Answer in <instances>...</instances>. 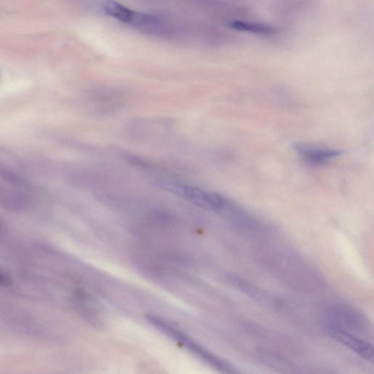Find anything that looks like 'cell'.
I'll return each instance as SVG.
<instances>
[{
  "instance_id": "obj_4",
  "label": "cell",
  "mask_w": 374,
  "mask_h": 374,
  "mask_svg": "<svg viewBox=\"0 0 374 374\" xmlns=\"http://www.w3.org/2000/svg\"><path fill=\"white\" fill-rule=\"evenodd\" d=\"M31 203L28 189L20 187L0 180V207L9 210H20Z\"/></svg>"
},
{
  "instance_id": "obj_3",
  "label": "cell",
  "mask_w": 374,
  "mask_h": 374,
  "mask_svg": "<svg viewBox=\"0 0 374 374\" xmlns=\"http://www.w3.org/2000/svg\"><path fill=\"white\" fill-rule=\"evenodd\" d=\"M328 334L336 341L347 347L365 360L373 361V349L372 345L355 336L343 327L331 324L328 327Z\"/></svg>"
},
{
  "instance_id": "obj_8",
  "label": "cell",
  "mask_w": 374,
  "mask_h": 374,
  "mask_svg": "<svg viewBox=\"0 0 374 374\" xmlns=\"http://www.w3.org/2000/svg\"><path fill=\"white\" fill-rule=\"evenodd\" d=\"M234 282L237 284V287H239V290L244 292L246 294L250 295L252 298H259L260 297V293L256 291V289H254V286H252L250 284L246 282L245 281H242L239 279H234Z\"/></svg>"
},
{
  "instance_id": "obj_7",
  "label": "cell",
  "mask_w": 374,
  "mask_h": 374,
  "mask_svg": "<svg viewBox=\"0 0 374 374\" xmlns=\"http://www.w3.org/2000/svg\"><path fill=\"white\" fill-rule=\"evenodd\" d=\"M103 9L110 16L124 22H131L135 19V14L121 4L114 1H107Z\"/></svg>"
},
{
  "instance_id": "obj_6",
  "label": "cell",
  "mask_w": 374,
  "mask_h": 374,
  "mask_svg": "<svg viewBox=\"0 0 374 374\" xmlns=\"http://www.w3.org/2000/svg\"><path fill=\"white\" fill-rule=\"evenodd\" d=\"M227 26L237 31L258 36L273 37L277 34L276 28L271 25L244 19L230 21Z\"/></svg>"
},
{
  "instance_id": "obj_2",
  "label": "cell",
  "mask_w": 374,
  "mask_h": 374,
  "mask_svg": "<svg viewBox=\"0 0 374 374\" xmlns=\"http://www.w3.org/2000/svg\"><path fill=\"white\" fill-rule=\"evenodd\" d=\"M0 180L25 189L30 188L26 167L13 152L0 146Z\"/></svg>"
},
{
  "instance_id": "obj_5",
  "label": "cell",
  "mask_w": 374,
  "mask_h": 374,
  "mask_svg": "<svg viewBox=\"0 0 374 374\" xmlns=\"http://www.w3.org/2000/svg\"><path fill=\"white\" fill-rule=\"evenodd\" d=\"M295 150L305 161L316 165L326 163L342 153L339 150L303 145V143H298L295 146Z\"/></svg>"
},
{
  "instance_id": "obj_1",
  "label": "cell",
  "mask_w": 374,
  "mask_h": 374,
  "mask_svg": "<svg viewBox=\"0 0 374 374\" xmlns=\"http://www.w3.org/2000/svg\"><path fill=\"white\" fill-rule=\"evenodd\" d=\"M147 321L153 327L172 340L176 341L178 343L182 344L183 347L192 353L195 356L212 367H214L216 369L226 373L233 372L232 367L227 363V362L212 354L202 346H200L199 344L190 338L185 333L162 318H158V316H156L148 315L147 316Z\"/></svg>"
}]
</instances>
